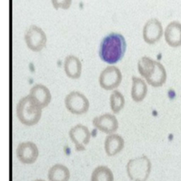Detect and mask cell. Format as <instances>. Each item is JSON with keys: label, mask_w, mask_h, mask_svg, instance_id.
I'll return each mask as SVG.
<instances>
[{"label": "cell", "mask_w": 181, "mask_h": 181, "mask_svg": "<svg viewBox=\"0 0 181 181\" xmlns=\"http://www.w3.org/2000/svg\"><path fill=\"white\" fill-rule=\"evenodd\" d=\"M127 43L120 33L112 32L102 39L98 54L101 59L108 64L117 62L125 55Z\"/></svg>", "instance_id": "6da1fadb"}, {"label": "cell", "mask_w": 181, "mask_h": 181, "mask_svg": "<svg viewBox=\"0 0 181 181\" xmlns=\"http://www.w3.org/2000/svg\"><path fill=\"white\" fill-rule=\"evenodd\" d=\"M139 74L153 87L163 86L166 81L167 74L164 66L158 61L147 56L139 59L137 63Z\"/></svg>", "instance_id": "7a4b0ae2"}, {"label": "cell", "mask_w": 181, "mask_h": 181, "mask_svg": "<svg viewBox=\"0 0 181 181\" xmlns=\"http://www.w3.org/2000/svg\"><path fill=\"white\" fill-rule=\"evenodd\" d=\"M42 108L31 96L21 98L16 105V116L23 125L33 126L40 121Z\"/></svg>", "instance_id": "3957f363"}, {"label": "cell", "mask_w": 181, "mask_h": 181, "mask_svg": "<svg viewBox=\"0 0 181 181\" xmlns=\"http://www.w3.org/2000/svg\"><path fill=\"white\" fill-rule=\"evenodd\" d=\"M151 169V161L146 156L131 159L127 164V175L132 181H146L150 175Z\"/></svg>", "instance_id": "277c9868"}, {"label": "cell", "mask_w": 181, "mask_h": 181, "mask_svg": "<svg viewBox=\"0 0 181 181\" xmlns=\"http://www.w3.org/2000/svg\"><path fill=\"white\" fill-rule=\"evenodd\" d=\"M64 104L69 112L74 115H82L89 109V101L85 95L79 91H72L64 99Z\"/></svg>", "instance_id": "5b68a950"}, {"label": "cell", "mask_w": 181, "mask_h": 181, "mask_svg": "<svg viewBox=\"0 0 181 181\" xmlns=\"http://www.w3.org/2000/svg\"><path fill=\"white\" fill-rule=\"evenodd\" d=\"M24 39L27 47L33 52H40L46 45V35L42 28L35 25H31L28 28Z\"/></svg>", "instance_id": "8992f818"}, {"label": "cell", "mask_w": 181, "mask_h": 181, "mask_svg": "<svg viewBox=\"0 0 181 181\" xmlns=\"http://www.w3.org/2000/svg\"><path fill=\"white\" fill-rule=\"evenodd\" d=\"M121 71L117 67L108 66L99 76V84L105 90H113L119 86L122 82Z\"/></svg>", "instance_id": "52a82bcc"}, {"label": "cell", "mask_w": 181, "mask_h": 181, "mask_svg": "<svg viewBox=\"0 0 181 181\" xmlns=\"http://www.w3.org/2000/svg\"><path fill=\"white\" fill-rule=\"evenodd\" d=\"M70 139L74 144L76 151L86 150V145L89 143L90 132L87 127L78 124L72 127L69 132Z\"/></svg>", "instance_id": "ba28073f"}, {"label": "cell", "mask_w": 181, "mask_h": 181, "mask_svg": "<svg viewBox=\"0 0 181 181\" xmlns=\"http://www.w3.org/2000/svg\"><path fill=\"white\" fill-rule=\"evenodd\" d=\"M39 156V150L36 144L32 141H24L19 144L16 149V156L22 164H33Z\"/></svg>", "instance_id": "9c48e42d"}, {"label": "cell", "mask_w": 181, "mask_h": 181, "mask_svg": "<svg viewBox=\"0 0 181 181\" xmlns=\"http://www.w3.org/2000/svg\"><path fill=\"white\" fill-rule=\"evenodd\" d=\"M162 35V24L156 18L149 19L144 25L143 38L149 44H153L159 41Z\"/></svg>", "instance_id": "30bf717a"}, {"label": "cell", "mask_w": 181, "mask_h": 181, "mask_svg": "<svg viewBox=\"0 0 181 181\" xmlns=\"http://www.w3.org/2000/svg\"><path fill=\"white\" fill-rule=\"evenodd\" d=\"M93 125L99 131L108 135L113 134L119 127L118 121L115 116L110 113H105L94 117Z\"/></svg>", "instance_id": "8fae6325"}, {"label": "cell", "mask_w": 181, "mask_h": 181, "mask_svg": "<svg viewBox=\"0 0 181 181\" xmlns=\"http://www.w3.org/2000/svg\"><path fill=\"white\" fill-rule=\"evenodd\" d=\"M29 96L33 98L37 104L43 109L46 108L52 99L50 90L43 84H35L31 88Z\"/></svg>", "instance_id": "7c38bea8"}, {"label": "cell", "mask_w": 181, "mask_h": 181, "mask_svg": "<svg viewBox=\"0 0 181 181\" xmlns=\"http://www.w3.org/2000/svg\"><path fill=\"white\" fill-rule=\"evenodd\" d=\"M165 39L171 47L181 45V23L173 21L169 23L165 29Z\"/></svg>", "instance_id": "4fadbf2b"}, {"label": "cell", "mask_w": 181, "mask_h": 181, "mask_svg": "<svg viewBox=\"0 0 181 181\" xmlns=\"http://www.w3.org/2000/svg\"><path fill=\"white\" fill-rule=\"evenodd\" d=\"M125 146V141L123 137L117 134H111L105 138L104 148L106 154L113 156L120 152Z\"/></svg>", "instance_id": "5bb4252c"}, {"label": "cell", "mask_w": 181, "mask_h": 181, "mask_svg": "<svg viewBox=\"0 0 181 181\" xmlns=\"http://www.w3.org/2000/svg\"><path fill=\"white\" fill-rule=\"evenodd\" d=\"M64 69L69 78L76 79L79 78L82 74V62L77 57L70 55L66 57L64 60Z\"/></svg>", "instance_id": "9a60e30c"}, {"label": "cell", "mask_w": 181, "mask_h": 181, "mask_svg": "<svg viewBox=\"0 0 181 181\" xmlns=\"http://www.w3.org/2000/svg\"><path fill=\"white\" fill-rule=\"evenodd\" d=\"M132 81L131 90L132 98L135 102L142 101L146 97L147 90H148L146 82L142 79L137 77V76H132Z\"/></svg>", "instance_id": "2e32d148"}, {"label": "cell", "mask_w": 181, "mask_h": 181, "mask_svg": "<svg viewBox=\"0 0 181 181\" xmlns=\"http://www.w3.org/2000/svg\"><path fill=\"white\" fill-rule=\"evenodd\" d=\"M49 181H69L70 172L67 167L63 164H55L48 171Z\"/></svg>", "instance_id": "e0dca14e"}, {"label": "cell", "mask_w": 181, "mask_h": 181, "mask_svg": "<svg viewBox=\"0 0 181 181\" xmlns=\"http://www.w3.org/2000/svg\"><path fill=\"white\" fill-rule=\"evenodd\" d=\"M91 181H114L112 171L108 167L99 166L94 169L91 174Z\"/></svg>", "instance_id": "ac0fdd59"}, {"label": "cell", "mask_w": 181, "mask_h": 181, "mask_svg": "<svg viewBox=\"0 0 181 181\" xmlns=\"http://www.w3.org/2000/svg\"><path fill=\"white\" fill-rule=\"evenodd\" d=\"M125 103V98L119 90H115L110 96V105L113 113L117 114L122 111Z\"/></svg>", "instance_id": "d6986e66"}, {"label": "cell", "mask_w": 181, "mask_h": 181, "mask_svg": "<svg viewBox=\"0 0 181 181\" xmlns=\"http://www.w3.org/2000/svg\"><path fill=\"white\" fill-rule=\"evenodd\" d=\"M51 2L55 9H68L72 4V0H51Z\"/></svg>", "instance_id": "ffe728a7"}, {"label": "cell", "mask_w": 181, "mask_h": 181, "mask_svg": "<svg viewBox=\"0 0 181 181\" xmlns=\"http://www.w3.org/2000/svg\"><path fill=\"white\" fill-rule=\"evenodd\" d=\"M34 181H45L44 180H42V179H38V180H35Z\"/></svg>", "instance_id": "44dd1931"}]
</instances>
